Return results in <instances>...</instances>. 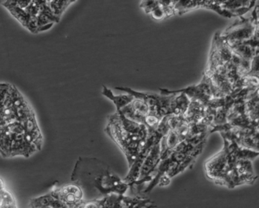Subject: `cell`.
I'll return each instance as SVG.
<instances>
[{
  "label": "cell",
  "instance_id": "6da1fadb",
  "mask_svg": "<svg viewBox=\"0 0 259 208\" xmlns=\"http://www.w3.org/2000/svg\"><path fill=\"white\" fill-rule=\"evenodd\" d=\"M43 133L34 108L15 85L0 83V155L29 158L43 148Z\"/></svg>",
  "mask_w": 259,
  "mask_h": 208
},
{
  "label": "cell",
  "instance_id": "7a4b0ae2",
  "mask_svg": "<svg viewBox=\"0 0 259 208\" xmlns=\"http://www.w3.org/2000/svg\"><path fill=\"white\" fill-rule=\"evenodd\" d=\"M71 181L81 187L85 202L112 193L124 194L130 188L128 184L106 162L96 157L79 156L74 165Z\"/></svg>",
  "mask_w": 259,
  "mask_h": 208
},
{
  "label": "cell",
  "instance_id": "3957f363",
  "mask_svg": "<svg viewBox=\"0 0 259 208\" xmlns=\"http://www.w3.org/2000/svg\"><path fill=\"white\" fill-rule=\"evenodd\" d=\"M236 159L229 150L227 141L224 139V148L204 164L206 176L217 185L227 188L242 185L235 167Z\"/></svg>",
  "mask_w": 259,
  "mask_h": 208
},
{
  "label": "cell",
  "instance_id": "277c9868",
  "mask_svg": "<svg viewBox=\"0 0 259 208\" xmlns=\"http://www.w3.org/2000/svg\"><path fill=\"white\" fill-rule=\"evenodd\" d=\"M154 206L155 203L148 197L140 195L128 197L115 193L102 198L89 200L84 205V208H148Z\"/></svg>",
  "mask_w": 259,
  "mask_h": 208
},
{
  "label": "cell",
  "instance_id": "5b68a950",
  "mask_svg": "<svg viewBox=\"0 0 259 208\" xmlns=\"http://www.w3.org/2000/svg\"><path fill=\"white\" fill-rule=\"evenodd\" d=\"M105 132L123 152L128 161V167H131L139 153V146L132 142L127 138L121 126L117 112L111 114L107 117Z\"/></svg>",
  "mask_w": 259,
  "mask_h": 208
},
{
  "label": "cell",
  "instance_id": "8992f818",
  "mask_svg": "<svg viewBox=\"0 0 259 208\" xmlns=\"http://www.w3.org/2000/svg\"><path fill=\"white\" fill-rule=\"evenodd\" d=\"M116 89L131 94L135 98L143 100L148 105L151 113L161 119L166 115H172L170 105L175 94L163 95L161 94H148V93L134 91L131 88H125V87H116Z\"/></svg>",
  "mask_w": 259,
  "mask_h": 208
},
{
  "label": "cell",
  "instance_id": "52a82bcc",
  "mask_svg": "<svg viewBox=\"0 0 259 208\" xmlns=\"http://www.w3.org/2000/svg\"><path fill=\"white\" fill-rule=\"evenodd\" d=\"M49 191L60 203V208H84V193L75 182L71 181L60 186L55 185Z\"/></svg>",
  "mask_w": 259,
  "mask_h": 208
},
{
  "label": "cell",
  "instance_id": "ba28073f",
  "mask_svg": "<svg viewBox=\"0 0 259 208\" xmlns=\"http://www.w3.org/2000/svg\"><path fill=\"white\" fill-rule=\"evenodd\" d=\"M120 110L130 119L145 124L148 132L155 130L161 120V118L151 113L148 105L139 98L133 99V101L121 108Z\"/></svg>",
  "mask_w": 259,
  "mask_h": 208
},
{
  "label": "cell",
  "instance_id": "9c48e42d",
  "mask_svg": "<svg viewBox=\"0 0 259 208\" xmlns=\"http://www.w3.org/2000/svg\"><path fill=\"white\" fill-rule=\"evenodd\" d=\"M160 94L163 95L184 93L189 100H197L205 105L210 99L214 97L215 88L211 82L210 76L205 72L203 73L202 78L198 85H192L183 89L170 91V90L159 88Z\"/></svg>",
  "mask_w": 259,
  "mask_h": 208
},
{
  "label": "cell",
  "instance_id": "30bf717a",
  "mask_svg": "<svg viewBox=\"0 0 259 208\" xmlns=\"http://www.w3.org/2000/svg\"><path fill=\"white\" fill-rule=\"evenodd\" d=\"M233 51L228 43L221 36V33H215L209 55L208 62L204 72L210 74L218 67L225 65L231 60Z\"/></svg>",
  "mask_w": 259,
  "mask_h": 208
},
{
  "label": "cell",
  "instance_id": "8fae6325",
  "mask_svg": "<svg viewBox=\"0 0 259 208\" xmlns=\"http://www.w3.org/2000/svg\"><path fill=\"white\" fill-rule=\"evenodd\" d=\"M239 18L240 20H238L233 25L221 33V36L228 43L229 45L249 39L258 27V24H254L251 18H245L243 16Z\"/></svg>",
  "mask_w": 259,
  "mask_h": 208
},
{
  "label": "cell",
  "instance_id": "7c38bea8",
  "mask_svg": "<svg viewBox=\"0 0 259 208\" xmlns=\"http://www.w3.org/2000/svg\"><path fill=\"white\" fill-rule=\"evenodd\" d=\"M7 9L11 12L12 15L19 21L22 23L24 27H26L31 31V33H38L37 30V23L36 19L31 18L25 9L20 7L18 5H11V6H7Z\"/></svg>",
  "mask_w": 259,
  "mask_h": 208
},
{
  "label": "cell",
  "instance_id": "4fadbf2b",
  "mask_svg": "<svg viewBox=\"0 0 259 208\" xmlns=\"http://www.w3.org/2000/svg\"><path fill=\"white\" fill-rule=\"evenodd\" d=\"M205 105L197 100H190L189 106L184 113L188 123L199 122L205 115Z\"/></svg>",
  "mask_w": 259,
  "mask_h": 208
},
{
  "label": "cell",
  "instance_id": "5bb4252c",
  "mask_svg": "<svg viewBox=\"0 0 259 208\" xmlns=\"http://www.w3.org/2000/svg\"><path fill=\"white\" fill-rule=\"evenodd\" d=\"M226 141L227 142V147H228L229 150L236 159H247L252 160L259 155V151L246 148L243 146L239 145L233 141H228L227 140Z\"/></svg>",
  "mask_w": 259,
  "mask_h": 208
},
{
  "label": "cell",
  "instance_id": "9a60e30c",
  "mask_svg": "<svg viewBox=\"0 0 259 208\" xmlns=\"http://www.w3.org/2000/svg\"><path fill=\"white\" fill-rule=\"evenodd\" d=\"M189 103L190 100L184 93L176 94L171 102V114L176 115H184Z\"/></svg>",
  "mask_w": 259,
  "mask_h": 208
},
{
  "label": "cell",
  "instance_id": "2e32d148",
  "mask_svg": "<svg viewBox=\"0 0 259 208\" xmlns=\"http://www.w3.org/2000/svg\"><path fill=\"white\" fill-rule=\"evenodd\" d=\"M18 207L16 197L9 191L5 182L0 177V208Z\"/></svg>",
  "mask_w": 259,
  "mask_h": 208
},
{
  "label": "cell",
  "instance_id": "e0dca14e",
  "mask_svg": "<svg viewBox=\"0 0 259 208\" xmlns=\"http://www.w3.org/2000/svg\"><path fill=\"white\" fill-rule=\"evenodd\" d=\"M232 51L242 59L251 60L256 55L258 54V48H253L242 42L236 43L230 45Z\"/></svg>",
  "mask_w": 259,
  "mask_h": 208
},
{
  "label": "cell",
  "instance_id": "ac0fdd59",
  "mask_svg": "<svg viewBox=\"0 0 259 208\" xmlns=\"http://www.w3.org/2000/svg\"><path fill=\"white\" fill-rule=\"evenodd\" d=\"M102 94L113 102L115 106H116V109H121L123 106H126L130 102L133 101V99L135 98L133 95L130 94H127L126 95L125 94L118 96L114 95L111 90L109 89L105 85H103Z\"/></svg>",
  "mask_w": 259,
  "mask_h": 208
},
{
  "label": "cell",
  "instance_id": "d6986e66",
  "mask_svg": "<svg viewBox=\"0 0 259 208\" xmlns=\"http://www.w3.org/2000/svg\"><path fill=\"white\" fill-rule=\"evenodd\" d=\"M48 4L54 15L60 18V15L67 9L71 3L69 0H52V1L49 2Z\"/></svg>",
  "mask_w": 259,
  "mask_h": 208
},
{
  "label": "cell",
  "instance_id": "ffe728a7",
  "mask_svg": "<svg viewBox=\"0 0 259 208\" xmlns=\"http://www.w3.org/2000/svg\"><path fill=\"white\" fill-rule=\"evenodd\" d=\"M159 6L157 0H142L140 8L146 14H151L155 8Z\"/></svg>",
  "mask_w": 259,
  "mask_h": 208
},
{
  "label": "cell",
  "instance_id": "44dd1931",
  "mask_svg": "<svg viewBox=\"0 0 259 208\" xmlns=\"http://www.w3.org/2000/svg\"><path fill=\"white\" fill-rule=\"evenodd\" d=\"M221 7L229 10H234L243 6L242 0H226L223 4L221 5Z\"/></svg>",
  "mask_w": 259,
  "mask_h": 208
},
{
  "label": "cell",
  "instance_id": "7402d4cb",
  "mask_svg": "<svg viewBox=\"0 0 259 208\" xmlns=\"http://www.w3.org/2000/svg\"><path fill=\"white\" fill-rule=\"evenodd\" d=\"M151 15L152 18L156 20H161L166 18L163 8L160 5L151 12Z\"/></svg>",
  "mask_w": 259,
  "mask_h": 208
},
{
  "label": "cell",
  "instance_id": "603a6c76",
  "mask_svg": "<svg viewBox=\"0 0 259 208\" xmlns=\"http://www.w3.org/2000/svg\"><path fill=\"white\" fill-rule=\"evenodd\" d=\"M159 5L161 6H174L172 5V0H157Z\"/></svg>",
  "mask_w": 259,
  "mask_h": 208
},
{
  "label": "cell",
  "instance_id": "cb8c5ba5",
  "mask_svg": "<svg viewBox=\"0 0 259 208\" xmlns=\"http://www.w3.org/2000/svg\"><path fill=\"white\" fill-rule=\"evenodd\" d=\"M225 1L226 0H215L214 3H216V4L221 5L223 4V3H224Z\"/></svg>",
  "mask_w": 259,
  "mask_h": 208
}]
</instances>
